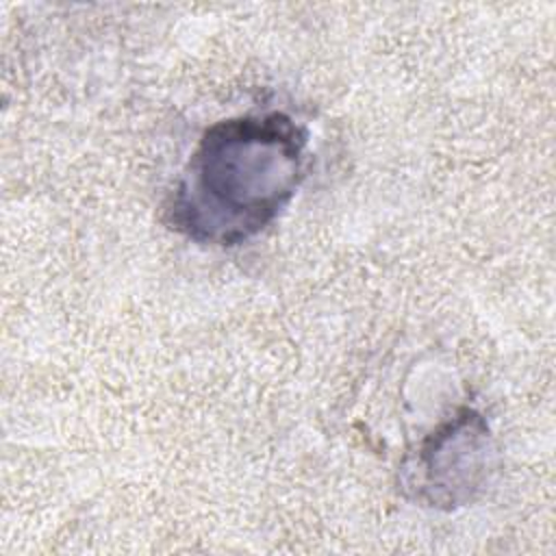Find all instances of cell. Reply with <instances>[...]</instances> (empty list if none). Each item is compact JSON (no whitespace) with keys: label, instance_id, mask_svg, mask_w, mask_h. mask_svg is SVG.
<instances>
[{"label":"cell","instance_id":"cell-1","mask_svg":"<svg viewBox=\"0 0 556 556\" xmlns=\"http://www.w3.org/2000/svg\"><path fill=\"white\" fill-rule=\"evenodd\" d=\"M306 128L280 111L213 124L165 204L169 228L204 245L250 241L293 200L306 176Z\"/></svg>","mask_w":556,"mask_h":556},{"label":"cell","instance_id":"cell-2","mask_svg":"<svg viewBox=\"0 0 556 556\" xmlns=\"http://www.w3.org/2000/svg\"><path fill=\"white\" fill-rule=\"evenodd\" d=\"M495 469V445L484 417L460 408L432 430L402 463V489L428 508L454 510L473 502Z\"/></svg>","mask_w":556,"mask_h":556}]
</instances>
